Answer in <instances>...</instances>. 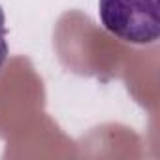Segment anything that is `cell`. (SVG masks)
<instances>
[{
	"label": "cell",
	"mask_w": 160,
	"mask_h": 160,
	"mask_svg": "<svg viewBox=\"0 0 160 160\" xmlns=\"http://www.w3.org/2000/svg\"><path fill=\"white\" fill-rule=\"evenodd\" d=\"M8 58V42H6V13L0 6V70Z\"/></svg>",
	"instance_id": "7a4b0ae2"
},
{
	"label": "cell",
	"mask_w": 160,
	"mask_h": 160,
	"mask_svg": "<svg viewBox=\"0 0 160 160\" xmlns=\"http://www.w3.org/2000/svg\"><path fill=\"white\" fill-rule=\"evenodd\" d=\"M104 28L122 42L154 43L160 36L158 0H98Z\"/></svg>",
	"instance_id": "6da1fadb"
}]
</instances>
